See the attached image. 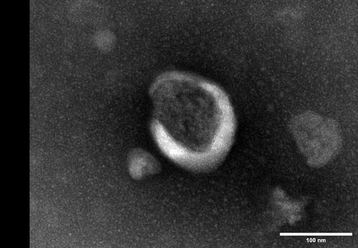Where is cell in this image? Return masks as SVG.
Masks as SVG:
<instances>
[{
  "label": "cell",
  "instance_id": "1",
  "mask_svg": "<svg viewBox=\"0 0 358 248\" xmlns=\"http://www.w3.org/2000/svg\"><path fill=\"white\" fill-rule=\"evenodd\" d=\"M167 80L154 133L168 156L191 165L228 142L234 114L226 95L215 84L186 76Z\"/></svg>",
  "mask_w": 358,
  "mask_h": 248
},
{
  "label": "cell",
  "instance_id": "2",
  "mask_svg": "<svg viewBox=\"0 0 358 248\" xmlns=\"http://www.w3.org/2000/svg\"><path fill=\"white\" fill-rule=\"evenodd\" d=\"M289 125L297 138L308 144L316 156L321 153L328 154L338 137L339 127L335 120L312 111L296 115Z\"/></svg>",
  "mask_w": 358,
  "mask_h": 248
}]
</instances>
